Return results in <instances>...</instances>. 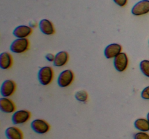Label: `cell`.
<instances>
[{"mask_svg":"<svg viewBox=\"0 0 149 139\" xmlns=\"http://www.w3.org/2000/svg\"><path fill=\"white\" fill-rule=\"evenodd\" d=\"M53 79V71L50 67L45 66L40 68L38 72V80L43 85H47Z\"/></svg>","mask_w":149,"mask_h":139,"instance_id":"7a4b0ae2","label":"cell"},{"mask_svg":"<svg viewBox=\"0 0 149 139\" xmlns=\"http://www.w3.org/2000/svg\"><path fill=\"white\" fill-rule=\"evenodd\" d=\"M68 54L65 51H61L55 55L53 65L55 67H62L64 66L68 62Z\"/></svg>","mask_w":149,"mask_h":139,"instance_id":"5bb4252c","label":"cell"},{"mask_svg":"<svg viewBox=\"0 0 149 139\" xmlns=\"http://www.w3.org/2000/svg\"><path fill=\"white\" fill-rule=\"evenodd\" d=\"M131 12L133 15L141 16L149 12V0H141L132 7Z\"/></svg>","mask_w":149,"mask_h":139,"instance_id":"52a82bcc","label":"cell"},{"mask_svg":"<svg viewBox=\"0 0 149 139\" xmlns=\"http://www.w3.org/2000/svg\"><path fill=\"white\" fill-rule=\"evenodd\" d=\"M140 69L145 76L149 78V60H143L140 63Z\"/></svg>","mask_w":149,"mask_h":139,"instance_id":"e0dca14e","label":"cell"},{"mask_svg":"<svg viewBox=\"0 0 149 139\" xmlns=\"http://www.w3.org/2000/svg\"><path fill=\"white\" fill-rule=\"evenodd\" d=\"M16 84L12 80H5L3 81L0 87V94L3 97H10L15 93Z\"/></svg>","mask_w":149,"mask_h":139,"instance_id":"8992f818","label":"cell"},{"mask_svg":"<svg viewBox=\"0 0 149 139\" xmlns=\"http://www.w3.org/2000/svg\"><path fill=\"white\" fill-rule=\"evenodd\" d=\"M141 97L143 99H149V86L146 87L141 92Z\"/></svg>","mask_w":149,"mask_h":139,"instance_id":"ffe728a7","label":"cell"},{"mask_svg":"<svg viewBox=\"0 0 149 139\" xmlns=\"http://www.w3.org/2000/svg\"><path fill=\"white\" fill-rule=\"evenodd\" d=\"M32 33V28L28 25H18L13 30V34L17 39H24L30 36Z\"/></svg>","mask_w":149,"mask_h":139,"instance_id":"8fae6325","label":"cell"},{"mask_svg":"<svg viewBox=\"0 0 149 139\" xmlns=\"http://www.w3.org/2000/svg\"><path fill=\"white\" fill-rule=\"evenodd\" d=\"M5 136L7 139H23L21 130L16 127H9L5 130Z\"/></svg>","mask_w":149,"mask_h":139,"instance_id":"9a60e30c","label":"cell"},{"mask_svg":"<svg viewBox=\"0 0 149 139\" xmlns=\"http://www.w3.org/2000/svg\"><path fill=\"white\" fill-rule=\"evenodd\" d=\"M113 1L119 7H125L127 4V0H113Z\"/></svg>","mask_w":149,"mask_h":139,"instance_id":"44dd1931","label":"cell"},{"mask_svg":"<svg viewBox=\"0 0 149 139\" xmlns=\"http://www.w3.org/2000/svg\"><path fill=\"white\" fill-rule=\"evenodd\" d=\"M113 66L118 72H124L127 68L128 57L126 53L121 52L113 58Z\"/></svg>","mask_w":149,"mask_h":139,"instance_id":"277c9868","label":"cell"},{"mask_svg":"<svg viewBox=\"0 0 149 139\" xmlns=\"http://www.w3.org/2000/svg\"><path fill=\"white\" fill-rule=\"evenodd\" d=\"M74 79V72L71 70H65L62 71L58 75V84L61 88H65L71 85Z\"/></svg>","mask_w":149,"mask_h":139,"instance_id":"3957f363","label":"cell"},{"mask_svg":"<svg viewBox=\"0 0 149 139\" xmlns=\"http://www.w3.org/2000/svg\"><path fill=\"white\" fill-rule=\"evenodd\" d=\"M122 46L119 43H111L104 49V56L106 59H112L122 52Z\"/></svg>","mask_w":149,"mask_h":139,"instance_id":"9c48e42d","label":"cell"},{"mask_svg":"<svg viewBox=\"0 0 149 139\" xmlns=\"http://www.w3.org/2000/svg\"><path fill=\"white\" fill-rule=\"evenodd\" d=\"M76 99L81 102H85L87 99V94L84 91H77L75 94Z\"/></svg>","mask_w":149,"mask_h":139,"instance_id":"ac0fdd59","label":"cell"},{"mask_svg":"<svg viewBox=\"0 0 149 139\" xmlns=\"http://www.w3.org/2000/svg\"><path fill=\"white\" fill-rule=\"evenodd\" d=\"M45 57H46V59H47L49 62H53L54 59H55V56H54L52 54H50V53L47 54L45 56Z\"/></svg>","mask_w":149,"mask_h":139,"instance_id":"7402d4cb","label":"cell"},{"mask_svg":"<svg viewBox=\"0 0 149 139\" xmlns=\"http://www.w3.org/2000/svg\"><path fill=\"white\" fill-rule=\"evenodd\" d=\"M134 139H149V135L146 132H138L134 135Z\"/></svg>","mask_w":149,"mask_h":139,"instance_id":"d6986e66","label":"cell"},{"mask_svg":"<svg viewBox=\"0 0 149 139\" xmlns=\"http://www.w3.org/2000/svg\"><path fill=\"white\" fill-rule=\"evenodd\" d=\"M30 117L31 114L27 110H17L14 111L12 116V122L14 125L24 124L26 122L29 121Z\"/></svg>","mask_w":149,"mask_h":139,"instance_id":"5b68a950","label":"cell"},{"mask_svg":"<svg viewBox=\"0 0 149 139\" xmlns=\"http://www.w3.org/2000/svg\"><path fill=\"white\" fill-rule=\"evenodd\" d=\"M134 126L137 130L141 132L149 131V121L143 118H139L134 122Z\"/></svg>","mask_w":149,"mask_h":139,"instance_id":"2e32d148","label":"cell"},{"mask_svg":"<svg viewBox=\"0 0 149 139\" xmlns=\"http://www.w3.org/2000/svg\"><path fill=\"white\" fill-rule=\"evenodd\" d=\"M39 27L42 33L45 35L50 36L55 33V28H54L52 22L47 19H42L40 20L39 23Z\"/></svg>","mask_w":149,"mask_h":139,"instance_id":"7c38bea8","label":"cell"},{"mask_svg":"<svg viewBox=\"0 0 149 139\" xmlns=\"http://www.w3.org/2000/svg\"><path fill=\"white\" fill-rule=\"evenodd\" d=\"M13 65V56L8 52H1L0 54V68L1 70H8Z\"/></svg>","mask_w":149,"mask_h":139,"instance_id":"4fadbf2b","label":"cell"},{"mask_svg":"<svg viewBox=\"0 0 149 139\" xmlns=\"http://www.w3.org/2000/svg\"><path fill=\"white\" fill-rule=\"evenodd\" d=\"M15 110V105L11 99L8 97L0 98V111L4 113L10 114L14 112Z\"/></svg>","mask_w":149,"mask_h":139,"instance_id":"30bf717a","label":"cell"},{"mask_svg":"<svg viewBox=\"0 0 149 139\" xmlns=\"http://www.w3.org/2000/svg\"><path fill=\"white\" fill-rule=\"evenodd\" d=\"M31 129L38 134H45L49 130V125L45 120L36 119L33 120L31 124Z\"/></svg>","mask_w":149,"mask_h":139,"instance_id":"ba28073f","label":"cell"},{"mask_svg":"<svg viewBox=\"0 0 149 139\" xmlns=\"http://www.w3.org/2000/svg\"><path fill=\"white\" fill-rule=\"evenodd\" d=\"M147 120L149 121V112L148 113V114H147Z\"/></svg>","mask_w":149,"mask_h":139,"instance_id":"603a6c76","label":"cell"},{"mask_svg":"<svg viewBox=\"0 0 149 139\" xmlns=\"http://www.w3.org/2000/svg\"><path fill=\"white\" fill-rule=\"evenodd\" d=\"M29 48V42L26 38L16 39L10 44V49L15 54H22L26 52Z\"/></svg>","mask_w":149,"mask_h":139,"instance_id":"6da1fadb","label":"cell"}]
</instances>
